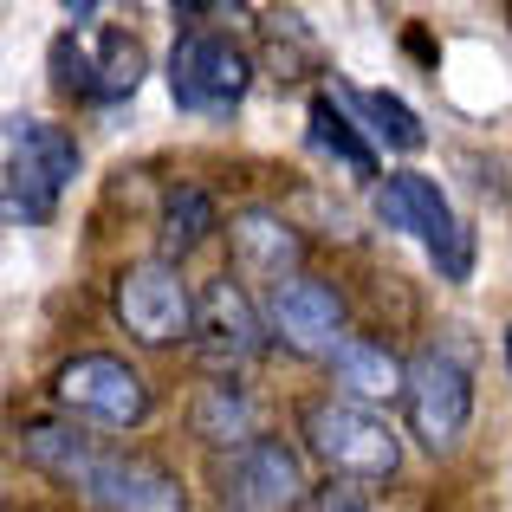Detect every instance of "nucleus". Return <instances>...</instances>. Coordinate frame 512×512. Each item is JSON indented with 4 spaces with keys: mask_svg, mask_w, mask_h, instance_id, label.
<instances>
[{
    "mask_svg": "<svg viewBox=\"0 0 512 512\" xmlns=\"http://www.w3.org/2000/svg\"><path fill=\"white\" fill-rule=\"evenodd\" d=\"M20 454L33 467H46L52 480H65L78 500L98 506V512H188L182 480L163 461L104 448V441L78 435V428L33 422V428H20Z\"/></svg>",
    "mask_w": 512,
    "mask_h": 512,
    "instance_id": "1",
    "label": "nucleus"
},
{
    "mask_svg": "<svg viewBox=\"0 0 512 512\" xmlns=\"http://www.w3.org/2000/svg\"><path fill=\"white\" fill-rule=\"evenodd\" d=\"M78 175V143L46 117H7L0 130V182H7V221L39 227L59 214L65 188Z\"/></svg>",
    "mask_w": 512,
    "mask_h": 512,
    "instance_id": "2",
    "label": "nucleus"
},
{
    "mask_svg": "<svg viewBox=\"0 0 512 512\" xmlns=\"http://www.w3.org/2000/svg\"><path fill=\"white\" fill-rule=\"evenodd\" d=\"M376 221L409 234L415 247L435 260V273L448 286H467L474 279V227L454 214V201L435 188V175H415V169H396L376 182Z\"/></svg>",
    "mask_w": 512,
    "mask_h": 512,
    "instance_id": "3",
    "label": "nucleus"
},
{
    "mask_svg": "<svg viewBox=\"0 0 512 512\" xmlns=\"http://www.w3.org/2000/svg\"><path fill=\"white\" fill-rule=\"evenodd\" d=\"M299 428H305V448H312L338 480H389L402 467L396 428H389V415L370 409V402L318 396V402H305Z\"/></svg>",
    "mask_w": 512,
    "mask_h": 512,
    "instance_id": "4",
    "label": "nucleus"
},
{
    "mask_svg": "<svg viewBox=\"0 0 512 512\" xmlns=\"http://www.w3.org/2000/svg\"><path fill=\"white\" fill-rule=\"evenodd\" d=\"M163 78H169V98L188 117H234L253 91V59L221 33H182Z\"/></svg>",
    "mask_w": 512,
    "mask_h": 512,
    "instance_id": "5",
    "label": "nucleus"
},
{
    "mask_svg": "<svg viewBox=\"0 0 512 512\" xmlns=\"http://www.w3.org/2000/svg\"><path fill=\"white\" fill-rule=\"evenodd\" d=\"M402 409H409V435L422 441L428 454H454L474 422V376L454 350L428 344L422 357L409 363V389H402Z\"/></svg>",
    "mask_w": 512,
    "mask_h": 512,
    "instance_id": "6",
    "label": "nucleus"
},
{
    "mask_svg": "<svg viewBox=\"0 0 512 512\" xmlns=\"http://www.w3.org/2000/svg\"><path fill=\"white\" fill-rule=\"evenodd\" d=\"M143 46L130 33H98V39H72L65 33L52 46V72H59L65 98H85V104H130L143 85Z\"/></svg>",
    "mask_w": 512,
    "mask_h": 512,
    "instance_id": "7",
    "label": "nucleus"
},
{
    "mask_svg": "<svg viewBox=\"0 0 512 512\" xmlns=\"http://www.w3.org/2000/svg\"><path fill=\"white\" fill-rule=\"evenodd\" d=\"M52 396H59L72 415H91V422H104V428H137L143 415H150V389H143V376L130 370L124 357H111V350H85V357H72L59 376H52Z\"/></svg>",
    "mask_w": 512,
    "mask_h": 512,
    "instance_id": "8",
    "label": "nucleus"
},
{
    "mask_svg": "<svg viewBox=\"0 0 512 512\" xmlns=\"http://www.w3.org/2000/svg\"><path fill=\"white\" fill-rule=\"evenodd\" d=\"M266 331L286 350H299V357H338L350 344V312L331 279L299 273L279 292H266Z\"/></svg>",
    "mask_w": 512,
    "mask_h": 512,
    "instance_id": "9",
    "label": "nucleus"
},
{
    "mask_svg": "<svg viewBox=\"0 0 512 512\" xmlns=\"http://www.w3.org/2000/svg\"><path fill=\"white\" fill-rule=\"evenodd\" d=\"M195 305L201 299H188V279L169 260H143L130 273H117V318L137 344L195 338Z\"/></svg>",
    "mask_w": 512,
    "mask_h": 512,
    "instance_id": "10",
    "label": "nucleus"
},
{
    "mask_svg": "<svg viewBox=\"0 0 512 512\" xmlns=\"http://www.w3.org/2000/svg\"><path fill=\"white\" fill-rule=\"evenodd\" d=\"M221 512H299L305 506V474L299 454L286 441H253L234 461L221 467V487H214Z\"/></svg>",
    "mask_w": 512,
    "mask_h": 512,
    "instance_id": "11",
    "label": "nucleus"
},
{
    "mask_svg": "<svg viewBox=\"0 0 512 512\" xmlns=\"http://www.w3.org/2000/svg\"><path fill=\"white\" fill-rule=\"evenodd\" d=\"M266 312H253V299L234 286V279H214L195 305V357L208 370H240L266 350Z\"/></svg>",
    "mask_w": 512,
    "mask_h": 512,
    "instance_id": "12",
    "label": "nucleus"
},
{
    "mask_svg": "<svg viewBox=\"0 0 512 512\" xmlns=\"http://www.w3.org/2000/svg\"><path fill=\"white\" fill-rule=\"evenodd\" d=\"M227 240H234V266L247 279H260V286H286V279H299L305 266V240L299 227L286 221V214L273 208H240L234 221H227Z\"/></svg>",
    "mask_w": 512,
    "mask_h": 512,
    "instance_id": "13",
    "label": "nucleus"
},
{
    "mask_svg": "<svg viewBox=\"0 0 512 512\" xmlns=\"http://www.w3.org/2000/svg\"><path fill=\"white\" fill-rule=\"evenodd\" d=\"M305 137H312V150L331 156L344 175L376 182V143L363 137V124H350V111H344L338 91H318V98H312V111H305Z\"/></svg>",
    "mask_w": 512,
    "mask_h": 512,
    "instance_id": "14",
    "label": "nucleus"
},
{
    "mask_svg": "<svg viewBox=\"0 0 512 512\" xmlns=\"http://www.w3.org/2000/svg\"><path fill=\"white\" fill-rule=\"evenodd\" d=\"M331 376L350 402H389L409 389V363H396V350H383L376 338H350L338 357H331Z\"/></svg>",
    "mask_w": 512,
    "mask_h": 512,
    "instance_id": "15",
    "label": "nucleus"
},
{
    "mask_svg": "<svg viewBox=\"0 0 512 512\" xmlns=\"http://www.w3.org/2000/svg\"><path fill=\"white\" fill-rule=\"evenodd\" d=\"M195 435L208 448H253L260 441V402L247 396L240 383H208L195 396Z\"/></svg>",
    "mask_w": 512,
    "mask_h": 512,
    "instance_id": "16",
    "label": "nucleus"
},
{
    "mask_svg": "<svg viewBox=\"0 0 512 512\" xmlns=\"http://www.w3.org/2000/svg\"><path fill=\"white\" fill-rule=\"evenodd\" d=\"M331 91L344 98V111L363 117V137H376L383 150H422V143H428L422 117H415L396 91H363V85H331Z\"/></svg>",
    "mask_w": 512,
    "mask_h": 512,
    "instance_id": "17",
    "label": "nucleus"
},
{
    "mask_svg": "<svg viewBox=\"0 0 512 512\" xmlns=\"http://www.w3.org/2000/svg\"><path fill=\"white\" fill-rule=\"evenodd\" d=\"M214 227H221V214H214L208 188H175V195L163 201V260L175 266L182 253H195Z\"/></svg>",
    "mask_w": 512,
    "mask_h": 512,
    "instance_id": "18",
    "label": "nucleus"
},
{
    "mask_svg": "<svg viewBox=\"0 0 512 512\" xmlns=\"http://www.w3.org/2000/svg\"><path fill=\"white\" fill-rule=\"evenodd\" d=\"M312 512H370V500H363L350 480H331V487L312 493Z\"/></svg>",
    "mask_w": 512,
    "mask_h": 512,
    "instance_id": "19",
    "label": "nucleus"
},
{
    "mask_svg": "<svg viewBox=\"0 0 512 512\" xmlns=\"http://www.w3.org/2000/svg\"><path fill=\"white\" fill-rule=\"evenodd\" d=\"M506 363H512V325H506Z\"/></svg>",
    "mask_w": 512,
    "mask_h": 512,
    "instance_id": "20",
    "label": "nucleus"
}]
</instances>
